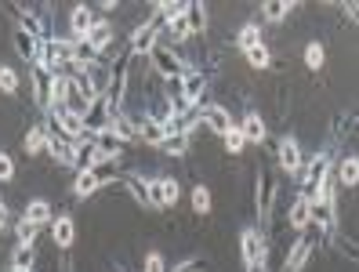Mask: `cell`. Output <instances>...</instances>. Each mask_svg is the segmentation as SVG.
Here are the masks:
<instances>
[{"label":"cell","mask_w":359,"mask_h":272,"mask_svg":"<svg viewBox=\"0 0 359 272\" xmlns=\"http://www.w3.org/2000/svg\"><path fill=\"white\" fill-rule=\"evenodd\" d=\"M8 225V211H4V203H0V229Z\"/></svg>","instance_id":"836d02e7"},{"label":"cell","mask_w":359,"mask_h":272,"mask_svg":"<svg viewBox=\"0 0 359 272\" xmlns=\"http://www.w3.org/2000/svg\"><path fill=\"white\" fill-rule=\"evenodd\" d=\"M240 254H243V265H247L251 272H258L262 262H265V240L258 229H243L240 236Z\"/></svg>","instance_id":"6da1fadb"},{"label":"cell","mask_w":359,"mask_h":272,"mask_svg":"<svg viewBox=\"0 0 359 272\" xmlns=\"http://www.w3.org/2000/svg\"><path fill=\"white\" fill-rule=\"evenodd\" d=\"M0 91H4V95H15V91H19V73L15 69L0 66Z\"/></svg>","instance_id":"d4e9b609"},{"label":"cell","mask_w":359,"mask_h":272,"mask_svg":"<svg viewBox=\"0 0 359 272\" xmlns=\"http://www.w3.org/2000/svg\"><path fill=\"white\" fill-rule=\"evenodd\" d=\"M236 44H240V51L258 47V44H262V30H258V22H247V25H243L240 36H236Z\"/></svg>","instance_id":"9a60e30c"},{"label":"cell","mask_w":359,"mask_h":272,"mask_svg":"<svg viewBox=\"0 0 359 272\" xmlns=\"http://www.w3.org/2000/svg\"><path fill=\"white\" fill-rule=\"evenodd\" d=\"M167 25H171V33H174V36H182V41H185V36L192 33V30H189V19H185V15H174V19H167Z\"/></svg>","instance_id":"f546056e"},{"label":"cell","mask_w":359,"mask_h":272,"mask_svg":"<svg viewBox=\"0 0 359 272\" xmlns=\"http://www.w3.org/2000/svg\"><path fill=\"white\" fill-rule=\"evenodd\" d=\"M146 272H163V258H160L157 251H152V254L146 258Z\"/></svg>","instance_id":"1f68e13d"},{"label":"cell","mask_w":359,"mask_h":272,"mask_svg":"<svg viewBox=\"0 0 359 272\" xmlns=\"http://www.w3.org/2000/svg\"><path fill=\"white\" fill-rule=\"evenodd\" d=\"M47 131H44V127H33V131L30 135H25V152H30V157H36V152H44L47 149Z\"/></svg>","instance_id":"2e32d148"},{"label":"cell","mask_w":359,"mask_h":272,"mask_svg":"<svg viewBox=\"0 0 359 272\" xmlns=\"http://www.w3.org/2000/svg\"><path fill=\"white\" fill-rule=\"evenodd\" d=\"M192 211H196V214H211V189L207 185L192 189Z\"/></svg>","instance_id":"ffe728a7"},{"label":"cell","mask_w":359,"mask_h":272,"mask_svg":"<svg viewBox=\"0 0 359 272\" xmlns=\"http://www.w3.org/2000/svg\"><path fill=\"white\" fill-rule=\"evenodd\" d=\"M330 174V152H316V157L301 167V185H305V196H309V189H319L323 185V178Z\"/></svg>","instance_id":"7a4b0ae2"},{"label":"cell","mask_w":359,"mask_h":272,"mask_svg":"<svg viewBox=\"0 0 359 272\" xmlns=\"http://www.w3.org/2000/svg\"><path fill=\"white\" fill-rule=\"evenodd\" d=\"M240 131H243V138H247V141H265V120L258 113H247L240 120Z\"/></svg>","instance_id":"30bf717a"},{"label":"cell","mask_w":359,"mask_h":272,"mask_svg":"<svg viewBox=\"0 0 359 272\" xmlns=\"http://www.w3.org/2000/svg\"><path fill=\"white\" fill-rule=\"evenodd\" d=\"M87 41H91V47H95V51H102V47H106V44L113 41V30H109L106 22H95V30H91V36H87Z\"/></svg>","instance_id":"603a6c76"},{"label":"cell","mask_w":359,"mask_h":272,"mask_svg":"<svg viewBox=\"0 0 359 272\" xmlns=\"http://www.w3.org/2000/svg\"><path fill=\"white\" fill-rule=\"evenodd\" d=\"M15 236H19V243H33V236H36V225L30 222V218H22V222L15 225Z\"/></svg>","instance_id":"83f0119b"},{"label":"cell","mask_w":359,"mask_h":272,"mask_svg":"<svg viewBox=\"0 0 359 272\" xmlns=\"http://www.w3.org/2000/svg\"><path fill=\"white\" fill-rule=\"evenodd\" d=\"M345 15H349V19H356V22H359V4H345Z\"/></svg>","instance_id":"d6a6232c"},{"label":"cell","mask_w":359,"mask_h":272,"mask_svg":"<svg viewBox=\"0 0 359 272\" xmlns=\"http://www.w3.org/2000/svg\"><path fill=\"white\" fill-rule=\"evenodd\" d=\"M69 30L76 33V41H87V36H91V30H95V11L87 8V4L73 8V15H69Z\"/></svg>","instance_id":"5b68a950"},{"label":"cell","mask_w":359,"mask_h":272,"mask_svg":"<svg viewBox=\"0 0 359 272\" xmlns=\"http://www.w3.org/2000/svg\"><path fill=\"white\" fill-rule=\"evenodd\" d=\"M279 167H283L287 174H301L305 157H301L298 138H283V141H279Z\"/></svg>","instance_id":"3957f363"},{"label":"cell","mask_w":359,"mask_h":272,"mask_svg":"<svg viewBox=\"0 0 359 272\" xmlns=\"http://www.w3.org/2000/svg\"><path fill=\"white\" fill-rule=\"evenodd\" d=\"M203 120L211 124V131H218V135H229L233 127H240V120H233V116L225 113V106H207V113H203Z\"/></svg>","instance_id":"8992f818"},{"label":"cell","mask_w":359,"mask_h":272,"mask_svg":"<svg viewBox=\"0 0 359 272\" xmlns=\"http://www.w3.org/2000/svg\"><path fill=\"white\" fill-rule=\"evenodd\" d=\"M8 272H30V269H8Z\"/></svg>","instance_id":"e575fe53"},{"label":"cell","mask_w":359,"mask_h":272,"mask_svg":"<svg viewBox=\"0 0 359 272\" xmlns=\"http://www.w3.org/2000/svg\"><path fill=\"white\" fill-rule=\"evenodd\" d=\"M142 138L152 141V146H163V138H167V127H163L160 120H146V124H142Z\"/></svg>","instance_id":"ac0fdd59"},{"label":"cell","mask_w":359,"mask_h":272,"mask_svg":"<svg viewBox=\"0 0 359 272\" xmlns=\"http://www.w3.org/2000/svg\"><path fill=\"white\" fill-rule=\"evenodd\" d=\"M247 55V62L254 69H268V62H273V51H268L265 44H258V47H251V51H243Z\"/></svg>","instance_id":"d6986e66"},{"label":"cell","mask_w":359,"mask_h":272,"mask_svg":"<svg viewBox=\"0 0 359 272\" xmlns=\"http://www.w3.org/2000/svg\"><path fill=\"white\" fill-rule=\"evenodd\" d=\"M47 149H51V157H55L58 163H66V167L76 163V146H73V141H66V138H51Z\"/></svg>","instance_id":"8fae6325"},{"label":"cell","mask_w":359,"mask_h":272,"mask_svg":"<svg viewBox=\"0 0 359 272\" xmlns=\"http://www.w3.org/2000/svg\"><path fill=\"white\" fill-rule=\"evenodd\" d=\"M109 178H102L98 171H91V167H84L80 174H76V181H73V192L76 196H91V192H98L102 185H106Z\"/></svg>","instance_id":"52a82bcc"},{"label":"cell","mask_w":359,"mask_h":272,"mask_svg":"<svg viewBox=\"0 0 359 272\" xmlns=\"http://www.w3.org/2000/svg\"><path fill=\"white\" fill-rule=\"evenodd\" d=\"M338 181H341V185H349V189L359 185V157H345V160H341V167H338Z\"/></svg>","instance_id":"7c38bea8"},{"label":"cell","mask_w":359,"mask_h":272,"mask_svg":"<svg viewBox=\"0 0 359 272\" xmlns=\"http://www.w3.org/2000/svg\"><path fill=\"white\" fill-rule=\"evenodd\" d=\"M287 218H290V225L301 232L305 225L312 222V196H298V200H294V207H290V214H287Z\"/></svg>","instance_id":"9c48e42d"},{"label":"cell","mask_w":359,"mask_h":272,"mask_svg":"<svg viewBox=\"0 0 359 272\" xmlns=\"http://www.w3.org/2000/svg\"><path fill=\"white\" fill-rule=\"evenodd\" d=\"M290 0H273V4H265V19L268 22H283L287 15H290Z\"/></svg>","instance_id":"44dd1931"},{"label":"cell","mask_w":359,"mask_h":272,"mask_svg":"<svg viewBox=\"0 0 359 272\" xmlns=\"http://www.w3.org/2000/svg\"><path fill=\"white\" fill-rule=\"evenodd\" d=\"M33 262V243H19L15 254H11V269H30Z\"/></svg>","instance_id":"cb8c5ba5"},{"label":"cell","mask_w":359,"mask_h":272,"mask_svg":"<svg viewBox=\"0 0 359 272\" xmlns=\"http://www.w3.org/2000/svg\"><path fill=\"white\" fill-rule=\"evenodd\" d=\"M11 178H15V160L8 152H0V181H11Z\"/></svg>","instance_id":"4dcf8cb0"},{"label":"cell","mask_w":359,"mask_h":272,"mask_svg":"<svg viewBox=\"0 0 359 272\" xmlns=\"http://www.w3.org/2000/svg\"><path fill=\"white\" fill-rule=\"evenodd\" d=\"M185 19H189V30H192V33H203V30H207V8H203V4H189Z\"/></svg>","instance_id":"e0dca14e"},{"label":"cell","mask_w":359,"mask_h":272,"mask_svg":"<svg viewBox=\"0 0 359 272\" xmlns=\"http://www.w3.org/2000/svg\"><path fill=\"white\" fill-rule=\"evenodd\" d=\"M185 146H189V138L185 135H171V138H163V152H171V157H182V152H185Z\"/></svg>","instance_id":"4316f807"},{"label":"cell","mask_w":359,"mask_h":272,"mask_svg":"<svg viewBox=\"0 0 359 272\" xmlns=\"http://www.w3.org/2000/svg\"><path fill=\"white\" fill-rule=\"evenodd\" d=\"M222 141H225V152H233V157H236V152H243V146H247V138H243L240 127H233V131H229Z\"/></svg>","instance_id":"484cf974"},{"label":"cell","mask_w":359,"mask_h":272,"mask_svg":"<svg viewBox=\"0 0 359 272\" xmlns=\"http://www.w3.org/2000/svg\"><path fill=\"white\" fill-rule=\"evenodd\" d=\"M51 236H55V243L58 247H73V240H76V225H73V218L66 214V218H55V222H51Z\"/></svg>","instance_id":"ba28073f"},{"label":"cell","mask_w":359,"mask_h":272,"mask_svg":"<svg viewBox=\"0 0 359 272\" xmlns=\"http://www.w3.org/2000/svg\"><path fill=\"white\" fill-rule=\"evenodd\" d=\"M25 218H30L36 229L47 225V222H51V203H47V200H33L30 207H25Z\"/></svg>","instance_id":"4fadbf2b"},{"label":"cell","mask_w":359,"mask_h":272,"mask_svg":"<svg viewBox=\"0 0 359 272\" xmlns=\"http://www.w3.org/2000/svg\"><path fill=\"white\" fill-rule=\"evenodd\" d=\"M163 196H167V207L182 196V185H178V178H171V174H163Z\"/></svg>","instance_id":"f1b7e54d"},{"label":"cell","mask_w":359,"mask_h":272,"mask_svg":"<svg viewBox=\"0 0 359 272\" xmlns=\"http://www.w3.org/2000/svg\"><path fill=\"white\" fill-rule=\"evenodd\" d=\"M131 51L135 55H152L157 51V22H142L131 33Z\"/></svg>","instance_id":"277c9868"},{"label":"cell","mask_w":359,"mask_h":272,"mask_svg":"<svg viewBox=\"0 0 359 272\" xmlns=\"http://www.w3.org/2000/svg\"><path fill=\"white\" fill-rule=\"evenodd\" d=\"M323 58H327V47L319 41H312L309 47H305V66H309V69H319V66H323Z\"/></svg>","instance_id":"7402d4cb"},{"label":"cell","mask_w":359,"mask_h":272,"mask_svg":"<svg viewBox=\"0 0 359 272\" xmlns=\"http://www.w3.org/2000/svg\"><path fill=\"white\" fill-rule=\"evenodd\" d=\"M309 251H312L309 240H298V243H294L290 254H287V272H298V269L305 265V258H309Z\"/></svg>","instance_id":"5bb4252c"}]
</instances>
